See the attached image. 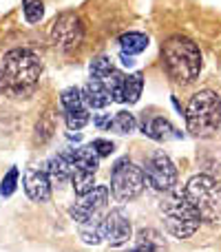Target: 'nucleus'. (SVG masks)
I'll return each mask as SVG.
<instances>
[{
	"label": "nucleus",
	"mask_w": 221,
	"mask_h": 252,
	"mask_svg": "<svg viewBox=\"0 0 221 252\" xmlns=\"http://www.w3.org/2000/svg\"><path fill=\"white\" fill-rule=\"evenodd\" d=\"M89 120H91V113H89L87 106H78V109L64 111V122H66V126H69L71 130L84 128V126L89 124Z\"/></svg>",
	"instance_id": "22"
},
{
	"label": "nucleus",
	"mask_w": 221,
	"mask_h": 252,
	"mask_svg": "<svg viewBox=\"0 0 221 252\" xmlns=\"http://www.w3.org/2000/svg\"><path fill=\"white\" fill-rule=\"evenodd\" d=\"M144 175H146V182L151 184L155 190L161 192H170L177 186V166L173 164L168 155L164 151H155L144 164Z\"/></svg>",
	"instance_id": "7"
},
{
	"label": "nucleus",
	"mask_w": 221,
	"mask_h": 252,
	"mask_svg": "<svg viewBox=\"0 0 221 252\" xmlns=\"http://www.w3.org/2000/svg\"><path fill=\"white\" fill-rule=\"evenodd\" d=\"M144 186H146V175L144 168H139L137 164L122 157L113 164L111 170V192L117 201H133L135 197L142 195Z\"/></svg>",
	"instance_id": "6"
},
{
	"label": "nucleus",
	"mask_w": 221,
	"mask_h": 252,
	"mask_svg": "<svg viewBox=\"0 0 221 252\" xmlns=\"http://www.w3.org/2000/svg\"><path fill=\"white\" fill-rule=\"evenodd\" d=\"M69 151V157L73 161V168H80V170H89V173H95L97 166H100V157L97 153L89 146H78V148H66Z\"/></svg>",
	"instance_id": "15"
},
{
	"label": "nucleus",
	"mask_w": 221,
	"mask_h": 252,
	"mask_svg": "<svg viewBox=\"0 0 221 252\" xmlns=\"http://www.w3.org/2000/svg\"><path fill=\"white\" fill-rule=\"evenodd\" d=\"M142 133L146 135V137L155 139V142H168V139L182 137V133H179V130L175 128V126L168 122V120H166V118H159V115H157V118L144 120Z\"/></svg>",
	"instance_id": "12"
},
{
	"label": "nucleus",
	"mask_w": 221,
	"mask_h": 252,
	"mask_svg": "<svg viewBox=\"0 0 221 252\" xmlns=\"http://www.w3.org/2000/svg\"><path fill=\"white\" fill-rule=\"evenodd\" d=\"M22 13H25V20L35 25V22L42 20L44 16V4L42 0H25L22 2Z\"/></svg>",
	"instance_id": "25"
},
{
	"label": "nucleus",
	"mask_w": 221,
	"mask_h": 252,
	"mask_svg": "<svg viewBox=\"0 0 221 252\" xmlns=\"http://www.w3.org/2000/svg\"><path fill=\"white\" fill-rule=\"evenodd\" d=\"M82 97H84L87 109H106V106L113 102L109 89L104 87V82H102V80H95V78H89V82L84 84Z\"/></svg>",
	"instance_id": "13"
},
{
	"label": "nucleus",
	"mask_w": 221,
	"mask_h": 252,
	"mask_svg": "<svg viewBox=\"0 0 221 252\" xmlns=\"http://www.w3.org/2000/svg\"><path fill=\"white\" fill-rule=\"evenodd\" d=\"M80 226V237H82L84 244L89 246H97L100 241H104V235H102V217L97 215V217L89 219V221L84 223H78Z\"/></svg>",
	"instance_id": "17"
},
{
	"label": "nucleus",
	"mask_w": 221,
	"mask_h": 252,
	"mask_svg": "<svg viewBox=\"0 0 221 252\" xmlns=\"http://www.w3.org/2000/svg\"><path fill=\"white\" fill-rule=\"evenodd\" d=\"M161 217H164V226L177 239H188L199 230V215L197 210L190 206V201L186 199L184 190H170L164 197L159 206Z\"/></svg>",
	"instance_id": "5"
},
{
	"label": "nucleus",
	"mask_w": 221,
	"mask_h": 252,
	"mask_svg": "<svg viewBox=\"0 0 221 252\" xmlns=\"http://www.w3.org/2000/svg\"><path fill=\"white\" fill-rule=\"evenodd\" d=\"M186 126L195 137H213L221 126V97L215 91H199L186 106Z\"/></svg>",
	"instance_id": "3"
},
{
	"label": "nucleus",
	"mask_w": 221,
	"mask_h": 252,
	"mask_svg": "<svg viewBox=\"0 0 221 252\" xmlns=\"http://www.w3.org/2000/svg\"><path fill=\"white\" fill-rule=\"evenodd\" d=\"M144 89V75L142 73H130L126 75V84H124V102L128 104H135L142 95Z\"/></svg>",
	"instance_id": "21"
},
{
	"label": "nucleus",
	"mask_w": 221,
	"mask_h": 252,
	"mask_svg": "<svg viewBox=\"0 0 221 252\" xmlns=\"http://www.w3.org/2000/svg\"><path fill=\"white\" fill-rule=\"evenodd\" d=\"M113 69H115V64H113L111 58L109 56H100V58H95V60L91 62L89 73H91V78H95V80H104Z\"/></svg>",
	"instance_id": "23"
},
{
	"label": "nucleus",
	"mask_w": 221,
	"mask_h": 252,
	"mask_svg": "<svg viewBox=\"0 0 221 252\" xmlns=\"http://www.w3.org/2000/svg\"><path fill=\"white\" fill-rule=\"evenodd\" d=\"M164 69L177 84H190L201 73V51L186 35H173L161 47Z\"/></svg>",
	"instance_id": "1"
},
{
	"label": "nucleus",
	"mask_w": 221,
	"mask_h": 252,
	"mask_svg": "<svg viewBox=\"0 0 221 252\" xmlns=\"http://www.w3.org/2000/svg\"><path fill=\"white\" fill-rule=\"evenodd\" d=\"M102 235H104V241H109L115 248L130 239L133 228H130V219L126 217L124 210L115 208L106 217H102Z\"/></svg>",
	"instance_id": "10"
},
{
	"label": "nucleus",
	"mask_w": 221,
	"mask_h": 252,
	"mask_svg": "<svg viewBox=\"0 0 221 252\" xmlns=\"http://www.w3.org/2000/svg\"><path fill=\"white\" fill-rule=\"evenodd\" d=\"M25 192L31 201H44L51 199V179H49L44 168H29L25 173Z\"/></svg>",
	"instance_id": "11"
},
{
	"label": "nucleus",
	"mask_w": 221,
	"mask_h": 252,
	"mask_svg": "<svg viewBox=\"0 0 221 252\" xmlns=\"http://www.w3.org/2000/svg\"><path fill=\"white\" fill-rule=\"evenodd\" d=\"M184 195L197 210L201 221L221 223V184L210 175H195L184 186Z\"/></svg>",
	"instance_id": "4"
},
{
	"label": "nucleus",
	"mask_w": 221,
	"mask_h": 252,
	"mask_svg": "<svg viewBox=\"0 0 221 252\" xmlns=\"http://www.w3.org/2000/svg\"><path fill=\"white\" fill-rule=\"evenodd\" d=\"M91 148L97 153V157H109L113 151H115V144L109 142V139H93L91 142Z\"/></svg>",
	"instance_id": "27"
},
{
	"label": "nucleus",
	"mask_w": 221,
	"mask_h": 252,
	"mask_svg": "<svg viewBox=\"0 0 221 252\" xmlns=\"http://www.w3.org/2000/svg\"><path fill=\"white\" fill-rule=\"evenodd\" d=\"M161 246V239L157 237V232L153 230H142L139 232V244L137 248H135L133 252H157Z\"/></svg>",
	"instance_id": "24"
},
{
	"label": "nucleus",
	"mask_w": 221,
	"mask_h": 252,
	"mask_svg": "<svg viewBox=\"0 0 221 252\" xmlns=\"http://www.w3.org/2000/svg\"><path fill=\"white\" fill-rule=\"evenodd\" d=\"M109 204V188L106 186H95L91 192H87L84 197H80V201H75L69 208V215L75 223H84L89 219L97 217L100 210Z\"/></svg>",
	"instance_id": "9"
},
{
	"label": "nucleus",
	"mask_w": 221,
	"mask_h": 252,
	"mask_svg": "<svg viewBox=\"0 0 221 252\" xmlns=\"http://www.w3.org/2000/svg\"><path fill=\"white\" fill-rule=\"evenodd\" d=\"M117 42H120V47H122V53L135 56V53H142L144 49L151 44V38H148L146 33H139V31H128V33H122Z\"/></svg>",
	"instance_id": "16"
},
{
	"label": "nucleus",
	"mask_w": 221,
	"mask_h": 252,
	"mask_svg": "<svg viewBox=\"0 0 221 252\" xmlns=\"http://www.w3.org/2000/svg\"><path fill=\"white\" fill-rule=\"evenodd\" d=\"M84 27L75 13H60L51 27V40L60 49H73L82 42Z\"/></svg>",
	"instance_id": "8"
},
{
	"label": "nucleus",
	"mask_w": 221,
	"mask_h": 252,
	"mask_svg": "<svg viewBox=\"0 0 221 252\" xmlns=\"http://www.w3.org/2000/svg\"><path fill=\"white\" fill-rule=\"evenodd\" d=\"M104 87L109 89L111 93V100L113 102H124V84H126V75L122 73L120 69H113L109 75H106L104 80Z\"/></svg>",
	"instance_id": "20"
},
{
	"label": "nucleus",
	"mask_w": 221,
	"mask_h": 252,
	"mask_svg": "<svg viewBox=\"0 0 221 252\" xmlns=\"http://www.w3.org/2000/svg\"><path fill=\"white\" fill-rule=\"evenodd\" d=\"M135 128H137V120H135V115L128 113V111H117V113L111 118L109 130H113V133L128 135V133H133Z\"/></svg>",
	"instance_id": "19"
},
{
	"label": "nucleus",
	"mask_w": 221,
	"mask_h": 252,
	"mask_svg": "<svg viewBox=\"0 0 221 252\" xmlns=\"http://www.w3.org/2000/svg\"><path fill=\"white\" fill-rule=\"evenodd\" d=\"M42 73V62L29 49H11L2 60L0 69V87L13 95L31 91L38 84Z\"/></svg>",
	"instance_id": "2"
},
{
	"label": "nucleus",
	"mask_w": 221,
	"mask_h": 252,
	"mask_svg": "<svg viewBox=\"0 0 221 252\" xmlns=\"http://www.w3.org/2000/svg\"><path fill=\"white\" fill-rule=\"evenodd\" d=\"M44 170H47L51 182L62 184V182H66V179H71L73 161H71V157H69V151H62V153H58V155H53L51 159L44 164Z\"/></svg>",
	"instance_id": "14"
},
{
	"label": "nucleus",
	"mask_w": 221,
	"mask_h": 252,
	"mask_svg": "<svg viewBox=\"0 0 221 252\" xmlns=\"http://www.w3.org/2000/svg\"><path fill=\"white\" fill-rule=\"evenodd\" d=\"M18 168L13 166V168H9V173L2 177V182H0V195L2 197H11L13 192H16L18 188Z\"/></svg>",
	"instance_id": "26"
},
{
	"label": "nucleus",
	"mask_w": 221,
	"mask_h": 252,
	"mask_svg": "<svg viewBox=\"0 0 221 252\" xmlns=\"http://www.w3.org/2000/svg\"><path fill=\"white\" fill-rule=\"evenodd\" d=\"M120 60H122V64H124V66H133V64H135V60H133L130 56H126V53H122Z\"/></svg>",
	"instance_id": "29"
},
{
	"label": "nucleus",
	"mask_w": 221,
	"mask_h": 252,
	"mask_svg": "<svg viewBox=\"0 0 221 252\" xmlns=\"http://www.w3.org/2000/svg\"><path fill=\"white\" fill-rule=\"evenodd\" d=\"M71 182H73L75 195H78V197H84L87 192H91L93 188H95V173L73 168V173H71Z\"/></svg>",
	"instance_id": "18"
},
{
	"label": "nucleus",
	"mask_w": 221,
	"mask_h": 252,
	"mask_svg": "<svg viewBox=\"0 0 221 252\" xmlns=\"http://www.w3.org/2000/svg\"><path fill=\"white\" fill-rule=\"evenodd\" d=\"M93 124H95L100 130H109V126H111V113L95 115V118H93Z\"/></svg>",
	"instance_id": "28"
}]
</instances>
